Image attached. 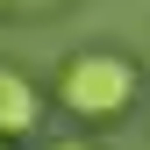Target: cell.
<instances>
[{
  "label": "cell",
  "mask_w": 150,
  "mask_h": 150,
  "mask_svg": "<svg viewBox=\"0 0 150 150\" xmlns=\"http://www.w3.org/2000/svg\"><path fill=\"white\" fill-rule=\"evenodd\" d=\"M57 100L71 115H86V122H107V115H122L136 100V64L115 57V50H79L57 71Z\"/></svg>",
  "instance_id": "6da1fadb"
},
{
  "label": "cell",
  "mask_w": 150,
  "mask_h": 150,
  "mask_svg": "<svg viewBox=\"0 0 150 150\" xmlns=\"http://www.w3.org/2000/svg\"><path fill=\"white\" fill-rule=\"evenodd\" d=\"M36 115H43L36 86H29L14 64H0V136H29V129H36Z\"/></svg>",
  "instance_id": "7a4b0ae2"
},
{
  "label": "cell",
  "mask_w": 150,
  "mask_h": 150,
  "mask_svg": "<svg viewBox=\"0 0 150 150\" xmlns=\"http://www.w3.org/2000/svg\"><path fill=\"white\" fill-rule=\"evenodd\" d=\"M57 150H93V143H79V136H71V143H57Z\"/></svg>",
  "instance_id": "3957f363"
},
{
  "label": "cell",
  "mask_w": 150,
  "mask_h": 150,
  "mask_svg": "<svg viewBox=\"0 0 150 150\" xmlns=\"http://www.w3.org/2000/svg\"><path fill=\"white\" fill-rule=\"evenodd\" d=\"M29 7H50V0H29Z\"/></svg>",
  "instance_id": "277c9868"
},
{
  "label": "cell",
  "mask_w": 150,
  "mask_h": 150,
  "mask_svg": "<svg viewBox=\"0 0 150 150\" xmlns=\"http://www.w3.org/2000/svg\"><path fill=\"white\" fill-rule=\"evenodd\" d=\"M0 150H7V136H0Z\"/></svg>",
  "instance_id": "5b68a950"
}]
</instances>
